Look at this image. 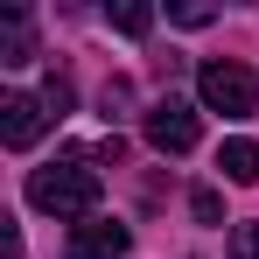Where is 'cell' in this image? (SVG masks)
I'll return each instance as SVG.
<instances>
[{
    "instance_id": "1",
    "label": "cell",
    "mask_w": 259,
    "mask_h": 259,
    "mask_svg": "<svg viewBox=\"0 0 259 259\" xmlns=\"http://www.w3.org/2000/svg\"><path fill=\"white\" fill-rule=\"evenodd\" d=\"M28 203L49 217H77L84 224L98 210V168H91V154H63V161H42V168L28 175Z\"/></svg>"
},
{
    "instance_id": "2",
    "label": "cell",
    "mask_w": 259,
    "mask_h": 259,
    "mask_svg": "<svg viewBox=\"0 0 259 259\" xmlns=\"http://www.w3.org/2000/svg\"><path fill=\"white\" fill-rule=\"evenodd\" d=\"M196 98H203V112H224V119H252L259 112L252 70H245V63H224V56L196 70Z\"/></svg>"
},
{
    "instance_id": "3",
    "label": "cell",
    "mask_w": 259,
    "mask_h": 259,
    "mask_svg": "<svg viewBox=\"0 0 259 259\" xmlns=\"http://www.w3.org/2000/svg\"><path fill=\"white\" fill-rule=\"evenodd\" d=\"M140 126H147V147H154V154H189V147H196V133H203V119H196V105H189V98H154V105H147V119H140Z\"/></svg>"
},
{
    "instance_id": "4",
    "label": "cell",
    "mask_w": 259,
    "mask_h": 259,
    "mask_svg": "<svg viewBox=\"0 0 259 259\" xmlns=\"http://www.w3.org/2000/svg\"><path fill=\"white\" fill-rule=\"evenodd\" d=\"M42 126H49L42 91H35V98H28V91H7V98H0V140H7V147H35Z\"/></svg>"
},
{
    "instance_id": "5",
    "label": "cell",
    "mask_w": 259,
    "mask_h": 259,
    "mask_svg": "<svg viewBox=\"0 0 259 259\" xmlns=\"http://www.w3.org/2000/svg\"><path fill=\"white\" fill-rule=\"evenodd\" d=\"M63 259H126V224H112V217H84V224H70Z\"/></svg>"
},
{
    "instance_id": "6",
    "label": "cell",
    "mask_w": 259,
    "mask_h": 259,
    "mask_svg": "<svg viewBox=\"0 0 259 259\" xmlns=\"http://www.w3.org/2000/svg\"><path fill=\"white\" fill-rule=\"evenodd\" d=\"M217 168H224V182H259V140H224Z\"/></svg>"
},
{
    "instance_id": "7",
    "label": "cell",
    "mask_w": 259,
    "mask_h": 259,
    "mask_svg": "<svg viewBox=\"0 0 259 259\" xmlns=\"http://www.w3.org/2000/svg\"><path fill=\"white\" fill-rule=\"evenodd\" d=\"M35 35H28V14H0V63H28Z\"/></svg>"
},
{
    "instance_id": "8",
    "label": "cell",
    "mask_w": 259,
    "mask_h": 259,
    "mask_svg": "<svg viewBox=\"0 0 259 259\" xmlns=\"http://www.w3.org/2000/svg\"><path fill=\"white\" fill-rule=\"evenodd\" d=\"M105 21H112L119 35H147V28H154V7H140V0H119V7H105Z\"/></svg>"
},
{
    "instance_id": "9",
    "label": "cell",
    "mask_w": 259,
    "mask_h": 259,
    "mask_svg": "<svg viewBox=\"0 0 259 259\" xmlns=\"http://www.w3.org/2000/svg\"><path fill=\"white\" fill-rule=\"evenodd\" d=\"M231 259H259V217L231 224Z\"/></svg>"
},
{
    "instance_id": "10",
    "label": "cell",
    "mask_w": 259,
    "mask_h": 259,
    "mask_svg": "<svg viewBox=\"0 0 259 259\" xmlns=\"http://www.w3.org/2000/svg\"><path fill=\"white\" fill-rule=\"evenodd\" d=\"M42 105H49V119H63V112H70V77H49V84H42Z\"/></svg>"
},
{
    "instance_id": "11",
    "label": "cell",
    "mask_w": 259,
    "mask_h": 259,
    "mask_svg": "<svg viewBox=\"0 0 259 259\" xmlns=\"http://www.w3.org/2000/svg\"><path fill=\"white\" fill-rule=\"evenodd\" d=\"M189 210H196V224H217L224 203H217V189H196V196H189Z\"/></svg>"
},
{
    "instance_id": "12",
    "label": "cell",
    "mask_w": 259,
    "mask_h": 259,
    "mask_svg": "<svg viewBox=\"0 0 259 259\" xmlns=\"http://www.w3.org/2000/svg\"><path fill=\"white\" fill-rule=\"evenodd\" d=\"M126 98H133V84H126V77H112V84H105V119H119Z\"/></svg>"
},
{
    "instance_id": "13",
    "label": "cell",
    "mask_w": 259,
    "mask_h": 259,
    "mask_svg": "<svg viewBox=\"0 0 259 259\" xmlns=\"http://www.w3.org/2000/svg\"><path fill=\"white\" fill-rule=\"evenodd\" d=\"M168 14H175V21H182V28H203V21H210L217 7H196V0H189V7H168Z\"/></svg>"
}]
</instances>
